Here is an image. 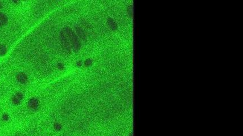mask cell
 Wrapping results in <instances>:
<instances>
[{"mask_svg": "<svg viewBox=\"0 0 243 136\" xmlns=\"http://www.w3.org/2000/svg\"><path fill=\"white\" fill-rule=\"evenodd\" d=\"M63 29L65 31L71 44V49L74 52H77L81 48V42L80 39L78 37L75 32L70 26H65L63 28Z\"/></svg>", "mask_w": 243, "mask_h": 136, "instance_id": "6da1fadb", "label": "cell"}, {"mask_svg": "<svg viewBox=\"0 0 243 136\" xmlns=\"http://www.w3.org/2000/svg\"><path fill=\"white\" fill-rule=\"evenodd\" d=\"M60 41L62 43V44L63 46V47L65 49V50L67 52H70L71 50V44L70 43V42L68 40V39L67 36V35L65 34V31L62 29V30L60 31Z\"/></svg>", "mask_w": 243, "mask_h": 136, "instance_id": "7a4b0ae2", "label": "cell"}, {"mask_svg": "<svg viewBox=\"0 0 243 136\" xmlns=\"http://www.w3.org/2000/svg\"><path fill=\"white\" fill-rule=\"evenodd\" d=\"M39 101L38 99L36 98H32L29 99L27 103V106L30 110L33 111H36L38 110L39 107Z\"/></svg>", "mask_w": 243, "mask_h": 136, "instance_id": "3957f363", "label": "cell"}, {"mask_svg": "<svg viewBox=\"0 0 243 136\" xmlns=\"http://www.w3.org/2000/svg\"><path fill=\"white\" fill-rule=\"evenodd\" d=\"M75 33L77 35L79 39H80L83 42H87V37L86 34L83 28L79 26H76L75 27Z\"/></svg>", "mask_w": 243, "mask_h": 136, "instance_id": "277c9868", "label": "cell"}, {"mask_svg": "<svg viewBox=\"0 0 243 136\" xmlns=\"http://www.w3.org/2000/svg\"><path fill=\"white\" fill-rule=\"evenodd\" d=\"M24 99V95L21 93L18 92L14 95L12 98V103L14 105H19Z\"/></svg>", "mask_w": 243, "mask_h": 136, "instance_id": "5b68a950", "label": "cell"}, {"mask_svg": "<svg viewBox=\"0 0 243 136\" xmlns=\"http://www.w3.org/2000/svg\"><path fill=\"white\" fill-rule=\"evenodd\" d=\"M16 78L18 82L21 84H25L28 81L27 76L24 72L18 73L16 76Z\"/></svg>", "mask_w": 243, "mask_h": 136, "instance_id": "8992f818", "label": "cell"}, {"mask_svg": "<svg viewBox=\"0 0 243 136\" xmlns=\"http://www.w3.org/2000/svg\"><path fill=\"white\" fill-rule=\"evenodd\" d=\"M8 22V18L6 16V14L3 13L2 12H0V27L4 26Z\"/></svg>", "mask_w": 243, "mask_h": 136, "instance_id": "52a82bcc", "label": "cell"}, {"mask_svg": "<svg viewBox=\"0 0 243 136\" xmlns=\"http://www.w3.org/2000/svg\"><path fill=\"white\" fill-rule=\"evenodd\" d=\"M107 21H108V24H109V26L112 30H116L117 29V24L112 18L109 17L108 18Z\"/></svg>", "mask_w": 243, "mask_h": 136, "instance_id": "ba28073f", "label": "cell"}, {"mask_svg": "<svg viewBox=\"0 0 243 136\" xmlns=\"http://www.w3.org/2000/svg\"><path fill=\"white\" fill-rule=\"evenodd\" d=\"M7 52V48L5 44H0V56H2L5 55Z\"/></svg>", "mask_w": 243, "mask_h": 136, "instance_id": "9c48e42d", "label": "cell"}, {"mask_svg": "<svg viewBox=\"0 0 243 136\" xmlns=\"http://www.w3.org/2000/svg\"><path fill=\"white\" fill-rule=\"evenodd\" d=\"M54 128L55 129V130L59 132L62 130V125L59 123H55L54 124Z\"/></svg>", "mask_w": 243, "mask_h": 136, "instance_id": "30bf717a", "label": "cell"}, {"mask_svg": "<svg viewBox=\"0 0 243 136\" xmlns=\"http://www.w3.org/2000/svg\"><path fill=\"white\" fill-rule=\"evenodd\" d=\"M92 62H93L92 60L91 59H87L84 61V65L86 67H89L92 64Z\"/></svg>", "mask_w": 243, "mask_h": 136, "instance_id": "8fae6325", "label": "cell"}, {"mask_svg": "<svg viewBox=\"0 0 243 136\" xmlns=\"http://www.w3.org/2000/svg\"><path fill=\"white\" fill-rule=\"evenodd\" d=\"M2 120L4 121H7L9 120V115L7 113H4L2 115Z\"/></svg>", "mask_w": 243, "mask_h": 136, "instance_id": "7c38bea8", "label": "cell"}, {"mask_svg": "<svg viewBox=\"0 0 243 136\" xmlns=\"http://www.w3.org/2000/svg\"><path fill=\"white\" fill-rule=\"evenodd\" d=\"M57 68L60 70H63L64 69V65L62 63H59L57 65Z\"/></svg>", "mask_w": 243, "mask_h": 136, "instance_id": "4fadbf2b", "label": "cell"}, {"mask_svg": "<svg viewBox=\"0 0 243 136\" xmlns=\"http://www.w3.org/2000/svg\"><path fill=\"white\" fill-rule=\"evenodd\" d=\"M83 65V62H82V61H80V60H79V61H77V65L78 67H80V66H82Z\"/></svg>", "mask_w": 243, "mask_h": 136, "instance_id": "5bb4252c", "label": "cell"}, {"mask_svg": "<svg viewBox=\"0 0 243 136\" xmlns=\"http://www.w3.org/2000/svg\"><path fill=\"white\" fill-rule=\"evenodd\" d=\"M1 8H2V3L0 2V9H1Z\"/></svg>", "mask_w": 243, "mask_h": 136, "instance_id": "9a60e30c", "label": "cell"}]
</instances>
